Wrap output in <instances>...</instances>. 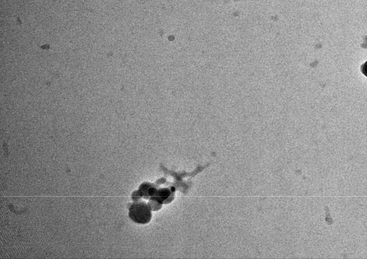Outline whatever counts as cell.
<instances>
[{"instance_id": "obj_1", "label": "cell", "mask_w": 367, "mask_h": 259, "mask_svg": "<svg viewBox=\"0 0 367 259\" xmlns=\"http://www.w3.org/2000/svg\"><path fill=\"white\" fill-rule=\"evenodd\" d=\"M129 217L136 223H148L152 217L151 208L144 202H134L129 208Z\"/></svg>"}]
</instances>
